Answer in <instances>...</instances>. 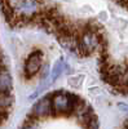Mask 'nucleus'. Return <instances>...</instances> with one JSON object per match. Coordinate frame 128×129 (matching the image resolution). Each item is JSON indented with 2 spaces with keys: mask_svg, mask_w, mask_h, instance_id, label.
<instances>
[{
  "mask_svg": "<svg viewBox=\"0 0 128 129\" xmlns=\"http://www.w3.org/2000/svg\"><path fill=\"white\" fill-rule=\"evenodd\" d=\"M41 52L40 50H35L27 57L26 62H25V76L26 79H30L35 76L39 72L40 67H41Z\"/></svg>",
  "mask_w": 128,
  "mask_h": 129,
  "instance_id": "f03ea898",
  "label": "nucleus"
},
{
  "mask_svg": "<svg viewBox=\"0 0 128 129\" xmlns=\"http://www.w3.org/2000/svg\"><path fill=\"white\" fill-rule=\"evenodd\" d=\"M33 117L34 119H39V117H44V116H50L55 115V111H53L52 107V95H45L34 106L33 109Z\"/></svg>",
  "mask_w": 128,
  "mask_h": 129,
  "instance_id": "7ed1b4c3",
  "label": "nucleus"
},
{
  "mask_svg": "<svg viewBox=\"0 0 128 129\" xmlns=\"http://www.w3.org/2000/svg\"><path fill=\"white\" fill-rule=\"evenodd\" d=\"M13 83L10 79V75L7 71V69H0V95L10 94Z\"/></svg>",
  "mask_w": 128,
  "mask_h": 129,
  "instance_id": "20e7f679",
  "label": "nucleus"
},
{
  "mask_svg": "<svg viewBox=\"0 0 128 129\" xmlns=\"http://www.w3.org/2000/svg\"><path fill=\"white\" fill-rule=\"evenodd\" d=\"M62 64H63V61L62 59H60V61H57L56 62V64H55V67H53V71H52V75H50V83H53L57 78H58V75L62 72Z\"/></svg>",
  "mask_w": 128,
  "mask_h": 129,
  "instance_id": "39448f33",
  "label": "nucleus"
},
{
  "mask_svg": "<svg viewBox=\"0 0 128 129\" xmlns=\"http://www.w3.org/2000/svg\"><path fill=\"white\" fill-rule=\"evenodd\" d=\"M50 95H52V107L55 114H70L76 109L80 101L78 95H74L63 90H58Z\"/></svg>",
  "mask_w": 128,
  "mask_h": 129,
  "instance_id": "f257e3e1",
  "label": "nucleus"
}]
</instances>
